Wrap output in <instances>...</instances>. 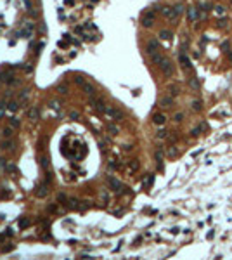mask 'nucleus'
Listing matches in <instances>:
<instances>
[{
  "label": "nucleus",
  "mask_w": 232,
  "mask_h": 260,
  "mask_svg": "<svg viewBox=\"0 0 232 260\" xmlns=\"http://www.w3.org/2000/svg\"><path fill=\"white\" fill-rule=\"evenodd\" d=\"M104 115H106V116H109L111 120H116V121L123 120V113H121L118 108H114V106H106V109H104Z\"/></svg>",
  "instance_id": "nucleus-1"
},
{
  "label": "nucleus",
  "mask_w": 232,
  "mask_h": 260,
  "mask_svg": "<svg viewBox=\"0 0 232 260\" xmlns=\"http://www.w3.org/2000/svg\"><path fill=\"white\" fill-rule=\"evenodd\" d=\"M160 68H161V73L165 75V76H172L173 75V71H175V68H173V62L168 57H165V59L161 61V64H160Z\"/></svg>",
  "instance_id": "nucleus-2"
},
{
  "label": "nucleus",
  "mask_w": 232,
  "mask_h": 260,
  "mask_svg": "<svg viewBox=\"0 0 232 260\" xmlns=\"http://www.w3.org/2000/svg\"><path fill=\"white\" fill-rule=\"evenodd\" d=\"M154 21H156V14H154L152 10H147V12L142 14V26L151 28L152 24H154Z\"/></svg>",
  "instance_id": "nucleus-3"
},
{
  "label": "nucleus",
  "mask_w": 232,
  "mask_h": 260,
  "mask_svg": "<svg viewBox=\"0 0 232 260\" xmlns=\"http://www.w3.org/2000/svg\"><path fill=\"white\" fill-rule=\"evenodd\" d=\"M184 9H185V7H184L182 4H177V5L173 7V10H172V14H170V18H168V21H170L172 24H175V23L179 21V18L182 16V12H184Z\"/></svg>",
  "instance_id": "nucleus-4"
},
{
  "label": "nucleus",
  "mask_w": 232,
  "mask_h": 260,
  "mask_svg": "<svg viewBox=\"0 0 232 260\" xmlns=\"http://www.w3.org/2000/svg\"><path fill=\"white\" fill-rule=\"evenodd\" d=\"M199 19V9L198 7H189L187 9V21L189 23H196Z\"/></svg>",
  "instance_id": "nucleus-5"
},
{
  "label": "nucleus",
  "mask_w": 232,
  "mask_h": 260,
  "mask_svg": "<svg viewBox=\"0 0 232 260\" xmlns=\"http://www.w3.org/2000/svg\"><path fill=\"white\" fill-rule=\"evenodd\" d=\"M146 50H147L149 56L154 54V52H158V50H160V42L156 40V38H151V40L147 42V45H146Z\"/></svg>",
  "instance_id": "nucleus-6"
},
{
  "label": "nucleus",
  "mask_w": 232,
  "mask_h": 260,
  "mask_svg": "<svg viewBox=\"0 0 232 260\" xmlns=\"http://www.w3.org/2000/svg\"><path fill=\"white\" fill-rule=\"evenodd\" d=\"M90 104L95 108L97 111H101V113H104V109H106V106H104V102H102V99H97L95 95H90Z\"/></svg>",
  "instance_id": "nucleus-7"
},
{
  "label": "nucleus",
  "mask_w": 232,
  "mask_h": 260,
  "mask_svg": "<svg viewBox=\"0 0 232 260\" xmlns=\"http://www.w3.org/2000/svg\"><path fill=\"white\" fill-rule=\"evenodd\" d=\"M173 104H175V101H173V95H165L160 99V106L165 108V109H168V108H172Z\"/></svg>",
  "instance_id": "nucleus-8"
},
{
  "label": "nucleus",
  "mask_w": 232,
  "mask_h": 260,
  "mask_svg": "<svg viewBox=\"0 0 232 260\" xmlns=\"http://www.w3.org/2000/svg\"><path fill=\"white\" fill-rule=\"evenodd\" d=\"M165 121H166V116H165L163 113H156V115H152V123H154V125L161 127V125H165Z\"/></svg>",
  "instance_id": "nucleus-9"
},
{
  "label": "nucleus",
  "mask_w": 232,
  "mask_h": 260,
  "mask_svg": "<svg viewBox=\"0 0 232 260\" xmlns=\"http://www.w3.org/2000/svg\"><path fill=\"white\" fill-rule=\"evenodd\" d=\"M2 149L14 151V149H16V140H14V139H4V140H2Z\"/></svg>",
  "instance_id": "nucleus-10"
},
{
  "label": "nucleus",
  "mask_w": 232,
  "mask_h": 260,
  "mask_svg": "<svg viewBox=\"0 0 232 260\" xmlns=\"http://www.w3.org/2000/svg\"><path fill=\"white\" fill-rule=\"evenodd\" d=\"M108 182H109V187H111L113 191H120L121 189V182L118 179H114V177H109L108 179Z\"/></svg>",
  "instance_id": "nucleus-11"
},
{
  "label": "nucleus",
  "mask_w": 232,
  "mask_h": 260,
  "mask_svg": "<svg viewBox=\"0 0 232 260\" xmlns=\"http://www.w3.org/2000/svg\"><path fill=\"white\" fill-rule=\"evenodd\" d=\"M179 61H180V64H182V68H185V70H189L191 68V61H189V57L182 52L180 56H179Z\"/></svg>",
  "instance_id": "nucleus-12"
},
{
  "label": "nucleus",
  "mask_w": 232,
  "mask_h": 260,
  "mask_svg": "<svg viewBox=\"0 0 232 260\" xmlns=\"http://www.w3.org/2000/svg\"><path fill=\"white\" fill-rule=\"evenodd\" d=\"M163 59H165V56H163L160 50H158V52H154V54H151V61L154 62V64H158V66L161 64V61H163Z\"/></svg>",
  "instance_id": "nucleus-13"
},
{
  "label": "nucleus",
  "mask_w": 232,
  "mask_h": 260,
  "mask_svg": "<svg viewBox=\"0 0 232 260\" xmlns=\"http://www.w3.org/2000/svg\"><path fill=\"white\" fill-rule=\"evenodd\" d=\"M47 192H49V189H47V186H43V184H40V186L37 187V191H35V194H37L38 198H45Z\"/></svg>",
  "instance_id": "nucleus-14"
},
{
  "label": "nucleus",
  "mask_w": 232,
  "mask_h": 260,
  "mask_svg": "<svg viewBox=\"0 0 232 260\" xmlns=\"http://www.w3.org/2000/svg\"><path fill=\"white\" fill-rule=\"evenodd\" d=\"M191 108H192V111H196V113L203 111V101L201 99H194L191 102Z\"/></svg>",
  "instance_id": "nucleus-15"
},
{
  "label": "nucleus",
  "mask_w": 232,
  "mask_h": 260,
  "mask_svg": "<svg viewBox=\"0 0 232 260\" xmlns=\"http://www.w3.org/2000/svg\"><path fill=\"white\" fill-rule=\"evenodd\" d=\"M189 87H191L192 90H199V89H201V83H199V78H196V76H192V78H189Z\"/></svg>",
  "instance_id": "nucleus-16"
},
{
  "label": "nucleus",
  "mask_w": 232,
  "mask_h": 260,
  "mask_svg": "<svg viewBox=\"0 0 232 260\" xmlns=\"http://www.w3.org/2000/svg\"><path fill=\"white\" fill-rule=\"evenodd\" d=\"M81 89H83V92H85L87 95H95V89L92 87L90 83H87V82H85V83L81 85Z\"/></svg>",
  "instance_id": "nucleus-17"
},
{
  "label": "nucleus",
  "mask_w": 232,
  "mask_h": 260,
  "mask_svg": "<svg viewBox=\"0 0 232 260\" xmlns=\"http://www.w3.org/2000/svg\"><path fill=\"white\" fill-rule=\"evenodd\" d=\"M213 9H215V14H217V16H220V18H225V14H227V9H225L223 5H215Z\"/></svg>",
  "instance_id": "nucleus-18"
},
{
  "label": "nucleus",
  "mask_w": 232,
  "mask_h": 260,
  "mask_svg": "<svg viewBox=\"0 0 232 260\" xmlns=\"http://www.w3.org/2000/svg\"><path fill=\"white\" fill-rule=\"evenodd\" d=\"M2 134H4L5 139H10V137L14 135V127H4V129H2Z\"/></svg>",
  "instance_id": "nucleus-19"
},
{
  "label": "nucleus",
  "mask_w": 232,
  "mask_h": 260,
  "mask_svg": "<svg viewBox=\"0 0 232 260\" xmlns=\"http://www.w3.org/2000/svg\"><path fill=\"white\" fill-rule=\"evenodd\" d=\"M38 116H40V113H38L37 108H31V109L28 111V118H30V120H38Z\"/></svg>",
  "instance_id": "nucleus-20"
},
{
  "label": "nucleus",
  "mask_w": 232,
  "mask_h": 260,
  "mask_svg": "<svg viewBox=\"0 0 232 260\" xmlns=\"http://www.w3.org/2000/svg\"><path fill=\"white\" fill-rule=\"evenodd\" d=\"M160 37H161L163 40H172L173 33H172V31H168V30H161V31H160Z\"/></svg>",
  "instance_id": "nucleus-21"
},
{
  "label": "nucleus",
  "mask_w": 232,
  "mask_h": 260,
  "mask_svg": "<svg viewBox=\"0 0 232 260\" xmlns=\"http://www.w3.org/2000/svg\"><path fill=\"white\" fill-rule=\"evenodd\" d=\"M172 10H173V7H170V5H165V7H161V14L168 19L170 18V14H172Z\"/></svg>",
  "instance_id": "nucleus-22"
},
{
  "label": "nucleus",
  "mask_w": 232,
  "mask_h": 260,
  "mask_svg": "<svg viewBox=\"0 0 232 260\" xmlns=\"http://www.w3.org/2000/svg\"><path fill=\"white\" fill-rule=\"evenodd\" d=\"M168 90H170V95H173V97H177V95L180 94V89H179L177 85H170V87H168Z\"/></svg>",
  "instance_id": "nucleus-23"
},
{
  "label": "nucleus",
  "mask_w": 232,
  "mask_h": 260,
  "mask_svg": "<svg viewBox=\"0 0 232 260\" xmlns=\"http://www.w3.org/2000/svg\"><path fill=\"white\" fill-rule=\"evenodd\" d=\"M18 108H19V104H18L16 101H10L9 104H7V109H9L10 113H14V111H18Z\"/></svg>",
  "instance_id": "nucleus-24"
},
{
  "label": "nucleus",
  "mask_w": 232,
  "mask_h": 260,
  "mask_svg": "<svg viewBox=\"0 0 232 260\" xmlns=\"http://www.w3.org/2000/svg\"><path fill=\"white\" fill-rule=\"evenodd\" d=\"M28 95H30V90H28V89H24V90H23V92L19 94V101H21V102H26Z\"/></svg>",
  "instance_id": "nucleus-25"
},
{
  "label": "nucleus",
  "mask_w": 232,
  "mask_h": 260,
  "mask_svg": "<svg viewBox=\"0 0 232 260\" xmlns=\"http://www.w3.org/2000/svg\"><path fill=\"white\" fill-rule=\"evenodd\" d=\"M217 28H220V30H223V28H227V19L225 18H222V19H218L217 21V24H215Z\"/></svg>",
  "instance_id": "nucleus-26"
},
{
  "label": "nucleus",
  "mask_w": 232,
  "mask_h": 260,
  "mask_svg": "<svg viewBox=\"0 0 232 260\" xmlns=\"http://www.w3.org/2000/svg\"><path fill=\"white\" fill-rule=\"evenodd\" d=\"M166 135H168V132H166L165 129H160L158 132H156V137H158V139H166Z\"/></svg>",
  "instance_id": "nucleus-27"
},
{
  "label": "nucleus",
  "mask_w": 232,
  "mask_h": 260,
  "mask_svg": "<svg viewBox=\"0 0 232 260\" xmlns=\"http://www.w3.org/2000/svg\"><path fill=\"white\" fill-rule=\"evenodd\" d=\"M18 225H19V229H26V227L30 225V220H28V219H21L19 222H18Z\"/></svg>",
  "instance_id": "nucleus-28"
},
{
  "label": "nucleus",
  "mask_w": 232,
  "mask_h": 260,
  "mask_svg": "<svg viewBox=\"0 0 232 260\" xmlns=\"http://www.w3.org/2000/svg\"><path fill=\"white\" fill-rule=\"evenodd\" d=\"M108 132H109L111 135H116V134H118V127L113 125V123H109V125H108Z\"/></svg>",
  "instance_id": "nucleus-29"
},
{
  "label": "nucleus",
  "mask_w": 232,
  "mask_h": 260,
  "mask_svg": "<svg viewBox=\"0 0 232 260\" xmlns=\"http://www.w3.org/2000/svg\"><path fill=\"white\" fill-rule=\"evenodd\" d=\"M7 172H10V173H18V168L14 167V165H10V163H5V167H4Z\"/></svg>",
  "instance_id": "nucleus-30"
},
{
  "label": "nucleus",
  "mask_w": 232,
  "mask_h": 260,
  "mask_svg": "<svg viewBox=\"0 0 232 260\" xmlns=\"http://www.w3.org/2000/svg\"><path fill=\"white\" fill-rule=\"evenodd\" d=\"M9 123H10V127H14V129H18V127H21V121L18 120V118H10V120H9Z\"/></svg>",
  "instance_id": "nucleus-31"
},
{
  "label": "nucleus",
  "mask_w": 232,
  "mask_h": 260,
  "mask_svg": "<svg viewBox=\"0 0 232 260\" xmlns=\"http://www.w3.org/2000/svg\"><path fill=\"white\" fill-rule=\"evenodd\" d=\"M201 130H203V127L199 125V127H196V129H194V130L191 132V135H192V137H198V135L201 134Z\"/></svg>",
  "instance_id": "nucleus-32"
},
{
  "label": "nucleus",
  "mask_w": 232,
  "mask_h": 260,
  "mask_svg": "<svg viewBox=\"0 0 232 260\" xmlns=\"http://www.w3.org/2000/svg\"><path fill=\"white\" fill-rule=\"evenodd\" d=\"M182 120H184V113H175V116H173V121L180 123Z\"/></svg>",
  "instance_id": "nucleus-33"
},
{
  "label": "nucleus",
  "mask_w": 232,
  "mask_h": 260,
  "mask_svg": "<svg viewBox=\"0 0 232 260\" xmlns=\"http://www.w3.org/2000/svg\"><path fill=\"white\" fill-rule=\"evenodd\" d=\"M152 182H154V175H149V177H147V180H146V184H144V186H146V187H151V186H152Z\"/></svg>",
  "instance_id": "nucleus-34"
},
{
  "label": "nucleus",
  "mask_w": 232,
  "mask_h": 260,
  "mask_svg": "<svg viewBox=\"0 0 232 260\" xmlns=\"http://www.w3.org/2000/svg\"><path fill=\"white\" fill-rule=\"evenodd\" d=\"M130 170L132 172L139 170V161H132V163H130Z\"/></svg>",
  "instance_id": "nucleus-35"
},
{
  "label": "nucleus",
  "mask_w": 232,
  "mask_h": 260,
  "mask_svg": "<svg viewBox=\"0 0 232 260\" xmlns=\"http://www.w3.org/2000/svg\"><path fill=\"white\" fill-rule=\"evenodd\" d=\"M70 118H71V120H78V118H80V113H76V111H71V113H70Z\"/></svg>",
  "instance_id": "nucleus-36"
},
{
  "label": "nucleus",
  "mask_w": 232,
  "mask_h": 260,
  "mask_svg": "<svg viewBox=\"0 0 232 260\" xmlns=\"http://www.w3.org/2000/svg\"><path fill=\"white\" fill-rule=\"evenodd\" d=\"M168 156H170V158H173V156H177V149H175L173 146L170 148V149H168Z\"/></svg>",
  "instance_id": "nucleus-37"
},
{
  "label": "nucleus",
  "mask_w": 232,
  "mask_h": 260,
  "mask_svg": "<svg viewBox=\"0 0 232 260\" xmlns=\"http://www.w3.org/2000/svg\"><path fill=\"white\" fill-rule=\"evenodd\" d=\"M57 90H59L61 94H68V87H66V85H59V87H57Z\"/></svg>",
  "instance_id": "nucleus-38"
},
{
  "label": "nucleus",
  "mask_w": 232,
  "mask_h": 260,
  "mask_svg": "<svg viewBox=\"0 0 232 260\" xmlns=\"http://www.w3.org/2000/svg\"><path fill=\"white\" fill-rule=\"evenodd\" d=\"M40 163H42V167H43V168H49V160H47V158H42Z\"/></svg>",
  "instance_id": "nucleus-39"
},
{
  "label": "nucleus",
  "mask_w": 232,
  "mask_h": 260,
  "mask_svg": "<svg viewBox=\"0 0 232 260\" xmlns=\"http://www.w3.org/2000/svg\"><path fill=\"white\" fill-rule=\"evenodd\" d=\"M75 82H76V83H78L80 87H81V85H83V83H85V80H83L81 76H75Z\"/></svg>",
  "instance_id": "nucleus-40"
},
{
  "label": "nucleus",
  "mask_w": 232,
  "mask_h": 260,
  "mask_svg": "<svg viewBox=\"0 0 232 260\" xmlns=\"http://www.w3.org/2000/svg\"><path fill=\"white\" fill-rule=\"evenodd\" d=\"M50 108H52V109H57V108H59V102H57V101H52V102H50Z\"/></svg>",
  "instance_id": "nucleus-41"
},
{
  "label": "nucleus",
  "mask_w": 232,
  "mask_h": 260,
  "mask_svg": "<svg viewBox=\"0 0 232 260\" xmlns=\"http://www.w3.org/2000/svg\"><path fill=\"white\" fill-rule=\"evenodd\" d=\"M4 113H5V104L0 102V116H4Z\"/></svg>",
  "instance_id": "nucleus-42"
},
{
  "label": "nucleus",
  "mask_w": 232,
  "mask_h": 260,
  "mask_svg": "<svg viewBox=\"0 0 232 260\" xmlns=\"http://www.w3.org/2000/svg\"><path fill=\"white\" fill-rule=\"evenodd\" d=\"M57 200H59V201H68V198H66V194H59Z\"/></svg>",
  "instance_id": "nucleus-43"
},
{
  "label": "nucleus",
  "mask_w": 232,
  "mask_h": 260,
  "mask_svg": "<svg viewBox=\"0 0 232 260\" xmlns=\"http://www.w3.org/2000/svg\"><path fill=\"white\" fill-rule=\"evenodd\" d=\"M118 167H120V165H118V163H114V161H111V163H109V168H113V170H114V168H118Z\"/></svg>",
  "instance_id": "nucleus-44"
},
{
  "label": "nucleus",
  "mask_w": 232,
  "mask_h": 260,
  "mask_svg": "<svg viewBox=\"0 0 232 260\" xmlns=\"http://www.w3.org/2000/svg\"><path fill=\"white\" fill-rule=\"evenodd\" d=\"M56 210H57V208H56L54 205H50V206H49V212H56Z\"/></svg>",
  "instance_id": "nucleus-45"
}]
</instances>
